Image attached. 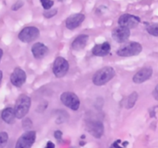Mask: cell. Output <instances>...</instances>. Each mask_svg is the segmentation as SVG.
Instances as JSON below:
<instances>
[{
    "label": "cell",
    "mask_w": 158,
    "mask_h": 148,
    "mask_svg": "<svg viewBox=\"0 0 158 148\" xmlns=\"http://www.w3.org/2000/svg\"><path fill=\"white\" fill-rule=\"evenodd\" d=\"M116 72L111 66H105L101 68L94 73L93 76V83L97 86H101L106 84L115 76Z\"/></svg>",
    "instance_id": "obj_1"
},
{
    "label": "cell",
    "mask_w": 158,
    "mask_h": 148,
    "mask_svg": "<svg viewBox=\"0 0 158 148\" xmlns=\"http://www.w3.org/2000/svg\"><path fill=\"white\" fill-rule=\"evenodd\" d=\"M31 98L27 95L22 94L17 98L14 106V110L17 119H23L26 117L31 107Z\"/></svg>",
    "instance_id": "obj_2"
},
{
    "label": "cell",
    "mask_w": 158,
    "mask_h": 148,
    "mask_svg": "<svg viewBox=\"0 0 158 148\" xmlns=\"http://www.w3.org/2000/svg\"><path fill=\"white\" fill-rule=\"evenodd\" d=\"M143 50V46L138 42H128L123 43L117 51V54L121 57H132L138 56Z\"/></svg>",
    "instance_id": "obj_3"
},
{
    "label": "cell",
    "mask_w": 158,
    "mask_h": 148,
    "mask_svg": "<svg viewBox=\"0 0 158 148\" xmlns=\"http://www.w3.org/2000/svg\"><path fill=\"white\" fill-rule=\"evenodd\" d=\"M40 35V31L35 26H26L19 32V39L25 43H29L35 41Z\"/></svg>",
    "instance_id": "obj_4"
},
{
    "label": "cell",
    "mask_w": 158,
    "mask_h": 148,
    "mask_svg": "<svg viewBox=\"0 0 158 148\" xmlns=\"http://www.w3.org/2000/svg\"><path fill=\"white\" fill-rule=\"evenodd\" d=\"M69 69V62L65 58L58 56L55 59L52 64V72L57 78H63L67 74Z\"/></svg>",
    "instance_id": "obj_5"
},
{
    "label": "cell",
    "mask_w": 158,
    "mask_h": 148,
    "mask_svg": "<svg viewBox=\"0 0 158 148\" xmlns=\"http://www.w3.org/2000/svg\"><path fill=\"white\" fill-rule=\"evenodd\" d=\"M60 100L63 105L73 111L78 110L80 106V100L73 92H63L60 95Z\"/></svg>",
    "instance_id": "obj_6"
},
{
    "label": "cell",
    "mask_w": 158,
    "mask_h": 148,
    "mask_svg": "<svg viewBox=\"0 0 158 148\" xmlns=\"http://www.w3.org/2000/svg\"><path fill=\"white\" fill-rule=\"evenodd\" d=\"M36 137V134L33 130H28L22 134L15 143V148H31Z\"/></svg>",
    "instance_id": "obj_7"
},
{
    "label": "cell",
    "mask_w": 158,
    "mask_h": 148,
    "mask_svg": "<svg viewBox=\"0 0 158 148\" xmlns=\"http://www.w3.org/2000/svg\"><path fill=\"white\" fill-rule=\"evenodd\" d=\"M140 18L137 15H132V14L125 13L120 15L118 18L119 26L126 27L127 29H134L137 27L140 23Z\"/></svg>",
    "instance_id": "obj_8"
},
{
    "label": "cell",
    "mask_w": 158,
    "mask_h": 148,
    "mask_svg": "<svg viewBox=\"0 0 158 148\" xmlns=\"http://www.w3.org/2000/svg\"><path fill=\"white\" fill-rule=\"evenodd\" d=\"M131 36V29L119 26L112 31V38L119 43H125Z\"/></svg>",
    "instance_id": "obj_9"
},
{
    "label": "cell",
    "mask_w": 158,
    "mask_h": 148,
    "mask_svg": "<svg viewBox=\"0 0 158 148\" xmlns=\"http://www.w3.org/2000/svg\"><path fill=\"white\" fill-rule=\"evenodd\" d=\"M26 73L22 68L15 67L10 76V82L15 87H21L26 81Z\"/></svg>",
    "instance_id": "obj_10"
},
{
    "label": "cell",
    "mask_w": 158,
    "mask_h": 148,
    "mask_svg": "<svg viewBox=\"0 0 158 148\" xmlns=\"http://www.w3.org/2000/svg\"><path fill=\"white\" fill-rule=\"evenodd\" d=\"M86 130L95 138H100L104 132L103 123L99 120H90L86 125Z\"/></svg>",
    "instance_id": "obj_11"
},
{
    "label": "cell",
    "mask_w": 158,
    "mask_h": 148,
    "mask_svg": "<svg viewBox=\"0 0 158 148\" xmlns=\"http://www.w3.org/2000/svg\"><path fill=\"white\" fill-rule=\"evenodd\" d=\"M85 15L83 13H74L67 17L65 21V26L69 30H73L82 25L84 22Z\"/></svg>",
    "instance_id": "obj_12"
},
{
    "label": "cell",
    "mask_w": 158,
    "mask_h": 148,
    "mask_svg": "<svg viewBox=\"0 0 158 148\" xmlns=\"http://www.w3.org/2000/svg\"><path fill=\"white\" fill-rule=\"evenodd\" d=\"M153 74V69L151 67H143L137 71L133 76V82L137 84H140L151 79Z\"/></svg>",
    "instance_id": "obj_13"
},
{
    "label": "cell",
    "mask_w": 158,
    "mask_h": 148,
    "mask_svg": "<svg viewBox=\"0 0 158 148\" xmlns=\"http://www.w3.org/2000/svg\"><path fill=\"white\" fill-rule=\"evenodd\" d=\"M31 51H32L34 58L36 59V60H41L47 55L48 52H49V49L44 43L38 42V43H34L32 45Z\"/></svg>",
    "instance_id": "obj_14"
},
{
    "label": "cell",
    "mask_w": 158,
    "mask_h": 148,
    "mask_svg": "<svg viewBox=\"0 0 158 148\" xmlns=\"http://www.w3.org/2000/svg\"><path fill=\"white\" fill-rule=\"evenodd\" d=\"M111 49V46L108 42H104L100 44H97L94 46L92 49V53L96 56L103 57L110 53Z\"/></svg>",
    "instance_id": "obj_15"
},
{
    "label": "cell",
    "mask_w": 158,
    "mask_h": 148,
    "mask_svg": "<svg viewBox=\"0 0 158 148\" xmlns=\"http://www.w3.org/2000/svg\"><path fill=\"white\" fill-rule=\"evenodd\" d=\"M89 40V35L86 34H80L77 35L71 43V47L73 50L80 51L86 47Z\"/></svg>",
    "instance_id": "obj_16"
},
{
    "label": "cell",
    "mask_w": 158,
    "mask_h": 148,
    "mask_svg": "<svg viewBox=\"0 0 158 148\" xmlns=\"http://www.w3.org/2000/svg\"><path fill=\"white\" fill-rule=\"evenodd\" d=\"M1 117L4 122H6L8 124H12L15 121V113L14 108L6 107L2 111Z\"/></svg>",
    "instance_id": "obj_17"
},
{
    "label": "cell",
    "mask_w": 158,
    "mask_h": 148,
    "mask_svg": "<svg viewBox=\"0 0 158 148\" xmlns=\"http://www.w3.org/2000/svg\"><path fill=\"white\" fill-rule=\"evenodd\" d=\"M137 99H138V94L137 92H133L132 93L130 94L126 103L127 109H131V108L134 107V105L137 103Z\"/></svg>",
    "instance_id": "obj_18"
},
{
    "label": "cell",
    "mask_w": 158,
    "mask_h": 148,
    "mask_svg": "<svg viewBox=\"0 0 158 148\" xmlns=\"http://www.w3.org/2000/svg\"><path fill=\"white\" fill-rule=\"evenodd\" d=\"M148 33L154 36H158V23L149 24L146 28Z\"/></svg>",
    "instance_id": "obj_19"
},
{
    "label": "cell",
    "mask_w": 158,
    "mask_h": 148,
    "mask_svg": "<svg viewBox=\"0 0 158 148\" xmlns=\"http://www.w3.org/2000/svg\"><path fill=\"white\" fill-rule=\"evenodd\" d=\"M9 140V135L6 132H0V148H4Z\"/></svg>",
    "instance_id": "obj_20"
},
{
    "label": "cell",
    "mask_w": 158,
    "mask_h": 148,
    "mask_svg": "<svg viewBox=\"0 0 158 148\" xmlns=\"http://www.w3.org/2000/svg\"><path fill=\"white\" fill-rule=\"evenodd\" d=\"M57 13H58L57 9H51L49 10H45V12H43V16L49 19V18H53L55 15H57Z\"/></svg>",
    "instance_id": "obj_21"
},
{
    "label": "cell",
    "mask_w": 158,
    "mask_h": 148,
    "mask_svg": "<svg viewBox=\"0 0 158 148\" xmlns=\"http://www.w3.org/2000/svg\"><path fill=\"white\" fill-rule=\"evenodd\" d=\"M40 1L44 10L51 9L54 5L53 0H40Z\"/></svg>",
    "instance_id": "obj_22"
},
{
    "label": "cell",
    "mask_w": 158,
    "mask_h": 148,
    "mask_svg": "<svg viewBox=\"0 0 158 148\" xmlns=\"http://www.w3.org/2000/svg\"><path fill=\"white\" fill-rule=\"evenodd\" d=\"M32 122L29 118H25L23 120V127L26 130H29L32 128Z\"/></svg>",
    "instance_id": "obj_23"
},
{
    "label": "cell",
    "mask_w": 158,
    "mask_h": 148,
    "mask_svg": "<svg viewBox=\"0 0 158 148\" xmlns=\"http://www.w3.org/2000/svg\"><path fill=\"white\" fill-rule=\"evenodd\" d=\"M24 6V2L23 0H17L15 3L11 7V9L12 11H18L19 9H21L23 6Z\"/></svg>",
    "instance_id": "obj_24"
},
{
    "label": "cell",
    "mask_w": 158,
    "mask_h": 148,
    "mask_svg": "<svg viewBox=\"0 0 158 148\" xmlns=\"http://www.w3.org/2000/svg\"><path fill=\"white\" fill-rule=\"evenodd\" d=\"M62 137H63V132L60 130H56L54 132V137H55L56 140H60L62 139Z\"/></svg>",
    "instance_id": "obj_25"
},
{
    "label": "cell",
    "mask_w": 158,
    "mask_h": 148,
    "mask_svg": "<svg viewBox=\"0 0 158 148\" xmlns=\"http://www.w3.org/2000/svg\"><path fill=\"white\" fill-rule=\"evenodd\" d=\"M153 97H154V98L156 100L158 101V84L156 86L154 91H153Z\"/></svg>",
    "instance_id": "obj_26"
},
{
    "label": "cell",
    "mask_w": 158,
    "mask_h": 148,
    "mask_svg": "<svg viewBox=\"0 0 158 148\" xmlns=\"http://www.w3.org/2000/svg\"><path fill=\"white\" fill-rule=\"evenodd\" d=\"M120 143H121V141H120V140H117V141L114 142V144H113V146H114V148H123V146H120Z\"/></svg>",
    "instance_id": "obj_27"
},
{
    "label": "cell",
    "mask_w": 158,
    "mask_h": 148,
    "mask_svg": "<svg viewBox=\"0 0 158 148\" xmlns=\"http://www.w3.org/2000/svg\"><path fill=\"white\" fill-rule=\"evenodd\" d=\"M46 148H55V144L52 141H48Z\"/></svg>",
    "instance_id": "obj_28"
},
{
    "label": "cell",
    "mask_w": 158,
    "mask_h": 148,
    "mask_svg": "<svg viewBox=\"0 0 158 148\" xmlns=\"http://www.w3.org/2000/svg\"><path fill=\"white\" fill-rule=\"evenodd\" d=\"M2 78H3V72H2V71L0 70V84H1Z\"/></svg>",
    "instance_id": "obj_29"
},
{
    "label": "cell",
    "mask_w": 158,
    "mask_h": 148,
    "mask_svg": "<svg viewBox=\"0 0 158 148\" xmlns=\"http://www.w3.org/2000/svg\"><path fill=\"white\" fill-rule=\"evenodd\" d=\"M2 56H3V50L2 49L0 48V62H1V60L2 58Z\"/></svg>",
    "instance_id": "obj_30"
},
{
    "label": "cell",
    "mask_w": 158,
    "mask_h": 148,
    "mask_svg": "<svg viewBox=\"0 0 158 148\" xmlns=\"http://www.w3.org/2000/svg\"><path fill=\"white\" fill-rule=\"evenodd\" d=\"M58 1H59V2H64L65 0H58Z\"/></svg>",
    "instance_id": "obj_31"
},
{
    "label": "cell",
    "mask_w": 158,
    "mask_h": 148,
    "mask_svg": "<svg viewBox=\"0 0 158 148\" xmlns=\"http://www.w3.org/2000/svg\"><path fill=\"white\" fill-rule=\"evenodd\" d=\"M110 148H114V146H110Z\"/></svg>",
    "instance_id": "obj_32"
},
{
    "label": "cell",
    "mask_w": 158,
    "mask_h": 148,
    "mask_svg": "<svg viewBox=\"0 0 158 148\" xmlns=\"http://www.w3.org/2000/svg\"><path fill=\"white\" fill-rule=\"evenodd\" d=\"M71 148H76V147H71Z\"/></svg>",
    "instance_id": "obj_33"
}]
</instances>
